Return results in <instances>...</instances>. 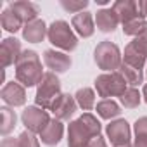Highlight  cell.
Instances as JSON below:
<instances>
[{"instance_id": "6da1fadb", "label": "cell", "mask_w": 147, "mask_h": 147, "mask_svg": "<svg viewBox=\"0 0 147 147\" xmlns=\"http://www.w3.org/2000/svg\"><path fill=\"white\" fill-rule=\"evenodd\" d=\"M100 121L92 113H83L67 126V147H87L94 137L100 135Z\"/></svg>"}, {"instance_id": "7a4b0ae2", "label": "cell", "mask_w": 147, "mask_h": 147, "mask_svg": "<svg viewBox=\"0 0 147 147\" xmlns=\"http://www.w3.org/2000/svg\"><path fill=\"white\" fill-rule=\"evenodd\" d=\"M43 75L40 55L35 50H23L19 61L16 62V82H19L24 88H31L38 87Z\"/></svg>"}, {"instance_id": "3957f363", "label": "cell", "mask_w": 147, "mask_h": 147, "mask_svg": "<svg viewBox=\"0 0 147 147\" xmlns=\"http://www.w3.org/2000/svg\"><path fill=\"white\" fill-rule=\"evenodd\" d=\"M61 95H62V90H61V82H59L57 75L50 73V71L45 73L42 82L36 87V95H35L36 106L45 111H52V107L61 99Z\"/></svg>"}, {"instance_id": "277c9868", "label": "cell", "mask_w": 147, "mask_h": 147, "mask_svg": "<svg viewBox=\"0 0 147 147\" xmlns=\"http://www.w3.org/2000/svg\"><path fill=\"white\" fill-rule=\"evenodd\" d=\"M47 38L55 49H61L62 52H73L78 47V36L75 30L69 26V23L62 19H57L49 26Z\"/></svg>"}, {"instance_id": "5b68a950", "label": "cell", "mask_w": 147, "mask_h": 147, "mask_svg": "<svg viewBox=\"0 0 147 147\" xmlns=\"http://www.w3.org/2000/svg\"><path fill=\"white\" fill-rule=\"evenodd\" d=\"M94 61L104 73H114L123 64V54L119 47L109 40H102L94 50Z\"/></svg>"}, {"instance_id": "8992f818", "label": "cell", "mask_w": 147, "mask_h": 147, "mask_svg": "<svg viewBox=\"0 0 147 147\" xmlns=\"http://www.w3.org/2000/svg\"><path fill=\"white\" fill-rule=\"evenodd\" d=\"M128 88L126 80L121 76L119 71L114 73H102L95 78V90L99 97L109 99V97H121Z\"/></svg>"}, {"instance_id": "52a82bcc", "label": "cell", "mask_w": 147, "mask_h": 147, "mask_svg": "<svg viewBox=\"0 0 147 147\" xmlns=\"http://www.w3.org/2000/svg\"><path fill=\"white\" fill-rule=\"evenodd\" d=\"M21 121L28 131L40 135L47 128V125L50 123V116L45 109H42L38 106H28L21 114Z\"/></svg>"}, {"instance_id": "ba28073f", "label": "cell", "mask_w": 147, "mask_h": 147, "mask_svg": "<svg viewBox=\"0 0 147 147\" xmlns=\"http://www.w3.org/2000/svg\"><path fill=\"white\" fill-rule=\"evenodd\" d=\"M106 137H107V140L111 142L113 147L130 144V140H131L130 123L126 119H121V118L109 121V125L106 126Z\"/></svg>"}, {"instance_id": "9c48e42d", "label": "cell", "mask_w": 147, "mask_h": 147, "mask_svg": "<svg viewBox=\"0 0 147 147\" xmlns=\"http://www.w3.org/2000/svg\"><path fill=\"white\" fill-rule=\"evenodd\" d=\"M43 64L50 69V73L62 75V73H66L71 67L73 61L66 52H59L55 49H47L43 52Z\"/></svg>"}, {"instance_id": "30bf717a", "label": "cell", "mask_w": 147, "mask_h": 147, "mask_svg": "<svg viewBox=\"0 0 147 147\" xmlns=\"http://www.w3.org/2000/svg\"><path fill=\"white\" fill-rule=\"evenodd\" d=\"M0 97L9 107H21L26 104V88L19 82H11L5 83L0 90Z\"/></svg>"}, {"instance_id": "8fae6325", "label": "cell", "mask_w": 147, "mask_h": 147, "mask_svg": "<svg viewBox=\"0 0 147 147\" xmlns=\"http://www.w3.org/2000/svg\"><path fill=\"white\" fill-rule=\"evenodd\" d=\"M23 54L21 49V42L14 36H7L2 40V45H0V59H2V67H9V66H16V62L19 61Z\"/></svg>"}, {"instance_id": "7c38bea8", "label": "cell", "mask_w": 147, "mask_h": 147, "mask_svg": "<svg viewBox=\"0 0 147 147\" xmlns=\"http://www.w3.org/2000/svg\"><path fill=\"white\" fill-rule=\"evenodd\" d=\"M78 109V104H76V99L75 95H69V94H62L61 99L55 102V106L52 107V113L55 116V119L59 121H69L73 116H75Z\"/></svg>"}, {"instance_id": "4fadbf2b", "label": "cell", "mask_w": 147, "mask_h": 147, "mask_svg": "<svg viewBox=\"0 0 147 147\" xmlns=\"http://www.w3.org/2000/svg\"><path fill=\"white\" fill-rule=\"evenodd\" d=\"M111 9L114 11V14L118 16L121 24H125V23L142 16L138 2H135V0H116V2L111 5Z\"/></svg>"}, {"instance_id": "5bb4252c", "label": "cell", "mask_w": 147, "mask_h": 147, "mask_svg": "<svg viewBox=\"0 0 147 147\" xmlns=\"http://www.w3.org/2000/svg\"><path fill=\"white\" fill-rule=\"evenodd\" d=\"M71 28L78 33V36L82 38H90L95 33V18L92 16V12L85 11L80 12L76 16H73L71 19Z\"/></svg>"}, {"instance_id": "9a60e30c", "label": "cell", "mask_w": 147, "mask_h": 147, "mask_svg": "<svg viewBox=\"0 0 147 147\" xmlns=\"http://www.w3.org/2000/svg\"><path fill=\"white\" fill-rule=\"evenodd\" d=\"M9 9L24 23H31L35 19H38V14H40V7L33 2H28V0H16V2H11L9 4Z\"/></svg>"}, {"instance_id": "2e32d148", "label": "cell", "mask_w": 147, "mask_h": 147, "mask_svg": "<svg viewBox=\"0 0 147 147\" xmlns=\"http://www.w3.org/2000/svg\"><path fill=\"white\" fill-rule=\"evenodd\" d=\"M62 137H64V125H62V121H59L55 118L50 119V123L47 125V128L40 133V140L47 147L59 145V142L62 140Z\"/></svg>"}, {"instance_id": "e0dca14e", "label": "cell", "mask_w": 147, "mask_h": 147, "mask_svg": "<svg viewBox=\"0 0 147 147\" xmlns=\"http://www.w3.org/2000/svg\"><path fill=\"white\" fill-rule=\"evenodd\" d=\"M119 19L118 16L114 14V11L109 7V9H99L97 14H95V28L102 33H113L116 31V28L119 26Z\"/></svg>"}, {"instance_id": "ac0fdd59", "label": "cell", "mask_w": 147, "mask_h": 147, "mask_svg": "<svg viewBox=\"0 0 147 147\" xmlns=\"http://www.w3.org/2000/svg\"><path fill=\"white\" fill-rule=\"evenodd\" d=\"M47 35H49V28L43 23V19H35V21L24 24V28H23V38L30 43H40L45 40Z\"/></svg>"}, {"instance_id": "d6986e66", "label": "cell", "mask_w": 147, "mask_h": 147, "mask_svg": "<svg viewBox=\"0 0 147 147\" xmlns=\"http://www.w3.org/2000/svg\"><path fill=\"white\" fill-rule=\"evenodd\" d=\"M95 111L97 114L102 118V119H107V121H113V119H118V116L121 114V107L116 100L113 99H102L97 106H95Z\"/></svg>"}, {"instance_id": "ffe728a7", "label": "cell", "mask_w": 147, "mask_h": 147, "mask_svg": "<svg viewBox=\"0 0 147 147\" xmlns=\"http://www.w3.org/2000/svg\"><path fill=\"white\" fill-rule=\"evenodd\" d=\"M0 24H2V28H4L5 31H9V33H18L19 30L23 31V28H24V23H23L9 7L4 9L2 14H0Z\"/></svg>"}, {"instance_id": "44dd1931", "label": "cell", "mask_w": 147, "mask_h": 147, "mask_svg": "<svg viewBox=\"0 0 147 147\" xmlns=\"http://www.w3.org/2000/svg\"><path fill=\"white\" fill-rule=\"evenodd\" d=\"M119 73H121V76L126 80V83H128V87H138V85H142L144 83V71L142 69H137V67H133V66H128V64H121L119 66V69H118Z\"/></svg>"}, {"instance_id": "7402d4cb", "label": "cell", "mask_w": 147, "mask_h": 147, "mask_svg": "<svg viewBox=\"0 0 147 147\" xmlns=\"http://www.w3.org/2000/svg\"><path fill=\"white\" fill-rule=\"evenodd\" d=\"M123 62L128 64V66H133V67L144 71V67L147 66V57L142 55L138 50H135V49L131 47V43H128V45L125 47V52H123Z\"/></svg>"}, {"instance_id": "603a6c76", "label": "cell", "mask_w": 147, "mask_h": 147, "mask_svg": "<svg viewBox=\"0 0 147 147\" xmlns=\"http://www.w3.org/2000/svg\"><path fill=\"white\" fill-rule=\"evenodd\" d=\"M75 99H76V104L80 109L83 111H92L97 104H95V92L90 88V87H83V88H78L76 94H75Z\"/></svg>"}, {"instance_id": "cb8c5ba5", "label": "cell", "mask_w": 147, "mask_h": 147, "mask_svg": "<svg viewBox=\"0 0 147 147\" xmlns=\"http://www.w3.org/2000/svg\"><path fill=\"white\" fill-rule=\"evenodd\" d=\"M2 125H0V133L4 137H7L11 131H14L16 125H18V116H16V111L9 106H4L2 109Z\"/></svg>"}, {"instance_id": "d4e9b609", "label": "cell", "mask_w": 147, "mask_h": 147, "mask_svg": "<svg viewBox=\"0 0 147 147\" xmlns=\"http://www.w3.org/2000/svg\"><path fill=\"white\" fill-rule=\"evenodd\" d=\"M135 142L133 147H147V116H142L133 125Z\"/></svg>"}, {"instance_id": "484cf974", "label": "cell", "mask_w": 147, "mask_h": 147, "mask_svg": "<svg viewBox=\"0 0 147 147\" xmlns=\"http://www.w3.org/2000/svg\"><path fill=\"white\" fill-rule=\"evenodd\" d=\"M121 26H123V33L125 35L135 38V36H138L140 33H144L147 30V19L144 16H138V18H135V19H131V21H128V23H125Z\"/></svg>"}, {"instance_id": "4316f807", "label": "cell", "mask_w": 147, "mask_h": 147, "mask_svg": "<svg viewBox=\"0 0 147 147\" xmlns=\"http://www.w3.org/2000/svg\"><path fill=\"white\" fill-rule=\"evenodd\" d=\"M119 102H121V106H123L125 109H135V107H138L140 102H142V94H140L137 88L128 87L126 92L119 97Z\"/></svg>"}, {"instance_id": "83f0119b", "label": "cell", "mask_w": 147, "mask_h": 147, "mask_svg": "<svg viewBox=\"0 0 147 147\" xmlns=\"http://www.w3.org/2000/svg\"><path fill=\"white\" fill-rule=\"evenodd\" d=\"M88 0H61L59 2V5L66 11V12H69V14H80V12H85V9L88 7Z\"/></svg>"}, {"instance_id": "f1b7e54d", "label": "cell", "mask_w": 147, "mask_h": 147, "mask_svg": "<svg viewBox=\"0 0 147 147\" xmlns=\"http://www.w3.org/2000/svg\"><path fill=\"white\" fill-rule=\"evenodd\" d=\"M18 140H19L21 147H40V138H36V135L31 133V131H28V130H24L18 137Z\"/></svg>"}, {"instance_id": "f546056e", "label": "cell", "mask_w": 147, "mask_h": 147, "mask_svg": "<svg viewBox=\"0 0 147 147\" xmlns=\"http://www.w3.org/2000/svg\"><path fill=\"white\" fill-rule=\"evenodd\" d=\"M130 43H131V47H133L135 50H138L142 55L147 57V30H145L144 33H140L138 36H135Z\"/></svg>"}, {"instance_id": "4dcf8cb0", "label": "cell", "mask_w": 147, "mask_h": 147, "mask_svg": "<svg viewBox=\"0 0 147 147\" xmlns=\"http://www.w3.org/2000/svg\"><path fill=\"white\" fill-rule=\"evenodd\" d=\"M87 147H107V142L104 140V137L102 135H99V137H94L90 142H88V145Z\"/></svg>"}, {"instance_id": "1f68e13d", "label": "cell", "mask_w": 147, "mask_h": 147, "mask_svg": "<svg viewBox=\"0 0 147 147\" xmlns=\"http://www.w3.org/2000/svg\"><path fill=\"white\" fill-rule=\"evenodd\" d=\"M0 147H21V145H19V140H18V138L4 137V140L0 142Z\"/></svg>"}, {"instance_id": "d6a6232c", "label": "cell", "mask_w": 147, "mask_h": 147, "mask_svg": "<svg viewBox=\"0 0 147 147\" xmlns=\"http://www.w3.org/2000/svg\"><path fill=\"white\" fill-rule=\"evenodd\" d=\"M138 7H140L142 16L147 19V0H138Z\"/></svg>"}, {"instance_id": "836d02e7", "label": "cell", "mask_w": 147, "mask_h": 147, "mask_svg": "<svg viewBox=\"0 0 147 147\" xmlns=\"http://www.w3.org/2000/svg\"><path fill=\"white\" fill-rule=\"evenodd\" d=\"M142 99L145 100V104H147V83L144 85V88H142Z\"/></svg>"}, {"instance_id": "e575fe53", "label": "cell", "mask_w": 147, "mask_h": 147, "mask_svg": "<svg viewBox=\"0 0 147 147\" xmlns=\"http://www.w3.org/2000/svg\"><path fill=\"white\" fill-rule=\"evenodd\" d=\"M97 4L99 5H106V4H109V0H97Z\"/></svg>"}, {"instance_id": "d590c367", "label": "cell", "mask_w": 147, "mask_h": 147, "mask_svg": "<svg viewBox=\"0 0 147 147\" xmlns=\"http://www.w3.org/2000/svg\"><path fill=\"white\" fill-rule=\"evenodd\" d=\"M118 147H133V145H131V142H130V144H126V145H118Z\"/></svg>"}, {"instance_id": "8d00e7d4", "label": "cell", "mask_w": 147, "mask_h": 147, "mask_svg": "<svg viewBox=\"0 0 147 147\" xmlns=\"http://www.w3.org/2000/svg\"><path fill=\"white\" fill-rule=\"evenodd\" d=\"M145 67H147V66H145ZM145 78H147V69H145Z\"/></svg>"}]
</instances>
